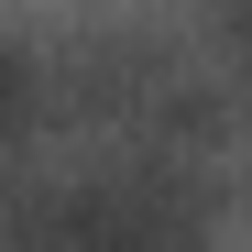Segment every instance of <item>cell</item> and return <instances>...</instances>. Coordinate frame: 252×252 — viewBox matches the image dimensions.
Instances as JSON below:
<instances>
[{"mask_svg": "<svg viewBox=\"0 0 252 252\" xmlns=\"http://www.w3.org/2000/svg\"><path fill=\"white\" fill-rule=\"evenodd\" d=\"M22 252H197V197L176 176H77L22 208Z\"/></svg>", "mask_w": 252, "mask_h": 252, "instance_id": "6da1fadb", "label": "cell"}, {"mask_svg": "<svg viewBox=\"0 0 252 252\" xmlns=\"http://www.w3.org/2000/svg\"><path fill=\"white\" fill-rule=\"evenodd\" d=\"M220 11H230V44L252 55V0H220Z\"/></svg>", "mask_w": 252, "mask_h": 252, "instance_id": "7a4b0ae2", "label": "cell"}]
</instances>
